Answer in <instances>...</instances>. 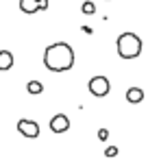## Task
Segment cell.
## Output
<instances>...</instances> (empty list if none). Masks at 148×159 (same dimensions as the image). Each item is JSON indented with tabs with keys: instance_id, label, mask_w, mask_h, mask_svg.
<instances>
[{
	"instance_id": "1",
	"label": "cell",
	"mask_w": 148,
	"mask_h": 159,
	"mask_svg": "<svg viewBox=\"0 0 148 159\" xmlns=\"http://www.w3.org/2000/svg\"><path fill=\"white\" fill-rule=\"evenodd\" d=\"M74 61H76L74 50L65 42H55L44 50V66L50 72H68L72 70Z\"/></svg>"
},
{
	"instance_id": "11",
	"label": "cell",
	"mask_w": 148,
	"mask_h": 159,
	"mask_svg": "<svg viewBox=\"0 0 148 159\" xmlns=\"http://www.w3.org/2000/svg\"><path fill=\"white\" fill-rule=\"evenodd\" d=\"M115 155H118V146H109L105 150V157H115Z\"/></svg>"
},
{
	"instance_id": "6",
	"label": "cell",
	"mask_w": 148,
	"mask_h": 159,
	"mask_svg": "<svg viewBox=\"0 0 148 159\" xmlns=\"http://www.w3.org/2000/svg\"><path fill=\"white\" fill-rule=\"evenodd\" d=\"M68 129H70V118H68L65 113L52 116V120H50V131H52V133H65Z\"/></svg>"
},
{
	"instance_id": "2",
	"label": "cell",
	"mask_w": 148,
	"mask_h": 159,
	"mask_svg": "<svg viewBox=\"0 0 148 159\" xmlns=\"http://www.w3.org/2000/svg\"><path fill=\"white\" fill-rule=\"evenodd\" d=\"M115 48L122 59H137L141 55V39H139V35L126 31L115 39Z\"/></svg>"
},
{
	"instance_id": "13",
	"label": "cell",
	"mask_w": 148,
	"mask_h": 159,
	"mask_svg": "<svg viewBox=\"0 0 148 159\" xmlns=\"http://www.w3.org/2000/svg\"><path fill=\"white\" fill-rule=\"evenodd\" d=\"M107 2H109V0H107Z\"/></svg>"
},
{
	"instance_id": "5",
	"label": "cell",
	"mask_w": 148,
	"mask_h": 159,
	"mask_svg": "<svg viewBox=\"0 0 148 159\" xmlns=\"http://www.w3.org/2000/svg\"><path fill=\"white\" fill-rule=\"evenodd\" d=\"M20 9L22 13H37V11H46L48 9V0H20Z\"/></svg>"
},
{
	"instance_id": "3",
	"label": "cell",
	"mask_w": 148,
	"mask_h": 159,
	"mask_svg": "<svg viewBox=\"0 0 148 159\" xmlns=\"http://www.w3.org/2000/svg\"><path fill=\"white\" fill-rule=\"evenodd\" d=\"M87 87H89V94H92V96H96V98H105V96L111 92V83H109V79H107V76H102V74L92 76Z\"/></svg>"
},
{
	"instance_id": "12",
	"label": "cell",
	"mask_w": 148,
	"mask_h": 159,
	"mask_svg": "<svg viewBox=\"0 0 148 159\" xmlns=\"http://www.w3.org/2000/svg\"><path fill=\"white\" fill-rule=\"evenodd\" d=\"M98 137H100V139H107V137H109V131H107V129H100V131H98Z\"/></svg>"
},
{
	"instance_id": "10",
	"label": "cell",
	"mask_w": 148,
	"mask_h": 159,
	"mask_svg": "<svg viewBox=\"0 0 148 159\" xmlns=\"http://www.w3.org/2000/svg\"><path fill=\"white\" fill-rule=\"evenodd\" d=\"M81 11H83L85 16H94V13H96V5H94V2H89V0H87V2H83Z\"/></svg>"
},
{
	"instance_id": "9",
	"label": "cell",
	"mask_w": 148,
	"mask_h": 159,
	"mask_svg": "<svg viewBox=\"0 0 148 159\" xmlns=\"http://www.w3.org/2000/svg\"><path fill=\"white\" fill-rule=\"evenodd\" d=\"M26 92H29V94H33V96L42 94V92H44L42 81H29V83H26Z\"/></svg>"
},
{
	"instance_id": "4",
	"label": "cell",
	"mask_w": 148,
	"mask_h": 159,
	"mask_svg": "<svg viewBox=\"0 0 148 159\" xmlns=\"http://www.w3.org/2000/svg\"><path fill=\"white\" fill-rule=\"evenodd\" d=\"M18 131H20L24 137H29V139L39 137V124H37L35 120H29V118H22V120L18 122Z\"/></svg>"
},
{
	"instance_id": "7",
	"label": "cell",
	"mask_w": 148,
	"mask_h": 159,
	"mask_svg": "<svg viewBox=\"0 0 148 159\" xmlns=\"http://www.w3.org/2000/svg\"><path fill=\"white\" fill-rule=\"evenodd\" d=\"M126 100H128L131 105L141 102V100H144V89H141V87H128V89H126Z\"/></svg>"
},
{
	"instance_id": "8",
	"label": "cell",
	"mask_w": 148,
	"mask_h": 159,
	"mask_svg": "<svg viewBox=\"0 0 148 159\" xmlns=\"http://www.w3.org/2000/svg\"><path fill=\"white\" fill-rule=\"evenodd\" d=\"M13 68V55L9 50H0V72H7Z\"/></svg>"
}]
</instances>
